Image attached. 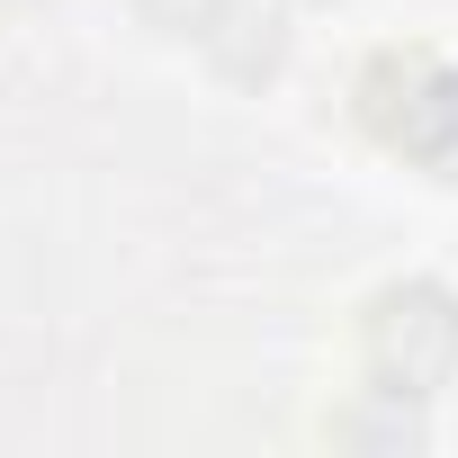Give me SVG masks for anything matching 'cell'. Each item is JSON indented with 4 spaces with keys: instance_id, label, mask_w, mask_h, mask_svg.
Returning <instances> with one entry per match:
<instances>
[{
    "instance_id": "obj_1",
    "label": "cell",
    "mask_w": 458,
    "mask_h": 458,
    "mask_svg": "<svg viewBox=\"0 0 458 458\" xmlns=\"http://www.w3.org/2000/svg\"><path fill=\"white\" fill-rule=\"evenodd\" d=\"M369 369H377V386H395V395H440L449 377H458V297L449 288H431V279H404V288H386L377 306H369Z\"/></svg>"
},
{
    "instance_id": "obj_3",
    "label": "cell",
    "mask_w": 458,
    "mask_h": 458,
    "mask_svg": "<svg viewBox=\"0 0 458 458\" xmlns=\"http://www.w3.org/2000/svg\"><path fill=\"white\" fill-rule=\"evenodd\" d=\"M234 28H243V37L207 28V46H216V72H225V81H270V72H279V55H288V28H279L270 10H234Z\"/></svg>"
},
{
    "instance_id": "obj_2",
    "label": "cell",
    "mask_w": 458,
    "mask_h": 458,
    "mask_svg": "<svg viewBox=\"0 0 458 458\" xmlns=\"http://www.w3.org/2000/svg\"><path fill=\"white\" fill-rule=\"evenodd\" d=\"M404 81H413V99H404L395 117H377V135H386L395 153L431 162L440 180H458V72H449V64H431V55H413V64H404Z\"/></svg>"
},
{
    "instance_id": "obj_4",
    "label": "cell",
    "mask_w": 458,
    "mask_h": 458,
    "mask_svg": "<svg viewBox=\"0 0 458 458\" xmlns=\"http://www.w3.org/2000/svg\"><path fill=\"white\" fill-rule=\"evenodd\" d=\"M135 10H144V28H162V37H207L234 0H135Z\"/></svg>"
}]
</instances>
